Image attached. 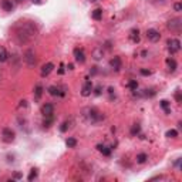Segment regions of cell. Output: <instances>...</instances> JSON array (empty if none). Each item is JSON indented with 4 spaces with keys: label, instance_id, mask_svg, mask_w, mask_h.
I'll return each mask as SVG.
<instances>
[{
    "label": "cell",
    "instance_id": "5",
    "mask_svg": "<svg viewBox=\"0 0 182 182\" xmlns=\"http://www.w3.org/2000/svg\"><path fill=\"white\" fill-rule=\"evenodd\" d=\"M23 58H24L26 64H27L28 67H34V66H36V54H34V51H33L32 49L26 50V53H24V56H23Z\"/></svg>",
    "mask_w": 182,
    "mask_h": 182
},
{
    "label": "cell",
    "instance_id": "2",
    "mask_svg": "<svg viewBox=\"0 0 182 182\" xmlns=\"http://www.w3.org/2000/svg\"><path fill=\"white\" fill-rule=\"evenodd\" d=\"M87 112H88L87 118H88V121H90L91 124L100 123V121H102V119H104V115H102L101 112L98 111V110H95V108H88Z\"/></svg>",
    "mask_w": 182,
    "mask_h": 182
},
{
    "label": "cell",
    "instance_id": "22",
    "mask_svg": "<svg viewBox=\"0 0 182 182\" xmlns=\"http://www.w3.org/2000/svg\"><path fill=\"white\" fill-rule=\"evenodd\" d=\"M159 105H161V108L165 111V114H171V108H169V101H167V100H162V101H159Z\"/></svg>",
    "mask_w": 182,
    "mask_h": 182
},
{
    "label": "cell",
    "instance_id": "39",
    "mask_svg": "<svg viewBox=\"0 0 182 182\" xmlns=\"http://www.w3.org/2000/svg\"><path fill=\"white\" fill-rule=\"evenodd\" d=\"M91 74L94 76V74H97V67H93V70H91Z\"/></svg>",
    "mask_w": 182,
    "mask_h": 182
},
{
    "label": "cell",
    "instance_id": "16",
    "mask_svg": "<svg viewBox=\"0 0 182 182\" xmlns=\"http://www.w3.org/2000/svg\"><path fill=\"white\" fill-rule=\"evenodd\" d=\"M130 39H131V41L132 43H140V30H138V28H132V30H131L130 32Z\"/></svg>",
    "mask_w": 182,
    "mask_h": 182
},
{
    "label": "cell",
    "instance_id": "19",
    "mask_svg": "<svg viewBox=\"0 0 182 182\" xmlns=\"http://www.w3.org/2000/svg\"><path fill=\"white\" fill-rule=\"evenodd\" d=\"M91 17L94 19V20L100 21L102 19V9H94V10L91 11Z\"/></svg>",
    "mask_w": 182,
    "mask_h": 182
},
{
    "label": "cell",
    "instance_id": "21",
    "mask_svg": "<svg viewBox=\"0 0 182 182\" xmlns=\"http://www.w3.org/2000/svg\"><path fill=\"white\" fill-rule=\"evenodd\" d=\"M148 161V155L145 152H141V154L136 155V164H145Z\"/></svg>",
    "mask_w": 182,
    "mask_h": 182
},
{
    "label": "cell",
    "instance_id": "36",
    "mask_svg": "<svg viewBox=\"0 0 182 182\" xmlns=\"http://www.w3.org/2000/svg\"><path fill=\"white\" fill-rule=\"evenodd\" d=\"M114 91H115V90H114V87H110L108 88V93H110V97H111V100L115 97V93H114Z\"/></svg>",
    "mask_w": 182,
    "mask_h": 182
},
{
    "label": "cell",
    "instance_id": "34",
    "mask_svg": "<svg viewBox=\"0 0 182 182\" xmlns=\"http://www.w3.org/2000/svg\"><path fill=\"white\" fill-rule=\"evenodd\" d=\"M174 10L175 11H181L182 10V3L181 2H176V3L174 4Z\"/></svg>",
    "mask_w": 182,
    "mask_h": 182
},
{
    "label": "cell",
    "instance_id": "37",
    "mask_svg": "<svg viewBox=\"0 0 182 182\" xmlns=\"http://www.w3.org/2000/svg\"><path fill=\"white\" fill-rule=\"evenodd\" d=\"M21 176H23V175H21L20 172H16V174H14V175H13V178H14V179H20Z\"/></svg>",
    "mask_w": 182,
    "mask_h": 182
},
{
    "label": "cell",
    "instance_id": "33",
    "mask_svg": "<svg viewBox=\"0 0 182 182\" xmlns=\"http://www.w3.org/2000/svg\"><path fill=\"white\" fill-rule=\"evenodd\" d=\"M102 85H98V87H95V88H93V91H94V94L95 95H101V93H102Z\"/></svg>",
    "mask_w": 182,
    "mask_h": 182
},
{
    "label": "cell",
    "instance_id": "25",
    "mask_svg": "<svg viewBox=\"0 0 182 182\" xmlns=\"http://www.w3.org/2000/svg\"><path fill=\"white\" fill-rule=\"evenodd\" d=\"M140 132H141V125H140V124H134V125L131 127L130 134H131V135H132V136H136V135H138V134H140Z\"/></svg>",
    "mask_w": 182,
    "mask_h": 182
},
{
    "label": "cell",
    "instance_id": "6",
    "mask_svg": "<svg viewBox=\"0 0 182 182\" xmlns=\"http://www.w3.org/2000/svg\"><path fill=\"white\" fill-rule=\"evenodd\" d=\"M168 50L172 56L176 54V53L181 50V41L178 39H169L168 40Z\"/></svg>",
    "mask_w": 182,
    "mask_h": 182
},
{
    "label": "cell",
    "instance_id": "29",
    "mask_svg": "<svg viewBox=\"0 0 182 182\" xmlns=\"http://www.w3.org/2000/svg\"><path fill=\"white\" fill-rule=\"evenodd\" d=\"M37 176H39V169H37V168H33L32 171H30V174H28L27 179H28L30 182H32V181H34V179L37 178Z\"/></svg>",
    "mask_w": 182,
    "mask_h": 182
},
{
    "label": "cell",
    "instance_id": "14",
    "mask_svg": "<svg viewBox=\"0 0 182 182\" xmlns=\"http://www.w3.org/2000/svg\"><path fill=\"white\" fill-rule=\"evenodd\" d=\"M167 66H168V70L171 73H175L176 68H178V63H176L175 58H172V57H168L167 58Z\"/></svg>",
    "mask_w": 182,
    "mask_h": 182
},
{
    "label": "cell",
    "instance_id": "24",
    "mask_svg": "<svg viewBox=\"0 0 182 182\" xmlns=\"http://www.w3.org/2000/svg\"><path fill=\"white\" fill-rule=\"evenodd\" d=\"M54 123V115L53 117H44V121H43V127L44 128H50Z\"/></svg>",
    "mask_w": 182,
    "mask_h": 182
},
{
    "label": "cell",
    "instance_id": "20",
    "mask_svg": "<svg viewBox=\"0 0 182 182\" xmlns=\"http://www.w3.org/2000/svg\"><path fill=\"white\" fill-rule=\"evenodd\" d=\"M102 57H104V50H102V47H98V49H95L94 51H93V58L94 60H101Z\"/></svg>",
    "mask_w": 182,
    "mask_h": 182
},
{
    "label": "cell",
    "instance_id": "12",
    "mask_svg": "<svg viewBox=\"0 0 182 182\" xmlns=\"http://www.w3.org/2000/svg\"><path fill=\"white\" fill-rule=\"evenodd\" d=\"M53 70H54V64H53V63H46L44 66L41 67L40 74H41V77H47V76H49Z\"/></svg>",
    "mask_w": 182,
    "mask_h": 182
},
{
    "label": "cell",
    "instance_id": "10",
    "mask_svg": "<svg viewBox=\"0 0 182 182\" xmlns=\"http://www.w3.org/2000/svg\"><path fill=\"white\" fill-rule=\"evenodd\" d=\"M41 114L43 117H53L54 115V105L51 102H46L41 105Z\"/></svg>",
    "mask_w": 182,
    "mask_h": 182
},
{
    "label": "cell",
    "instance_id": "1",
    "mask_svg": "<svg viewBox=\"0 0 182 182\" xmlns=\"http://www.w3.org/2000/svg\"><path fill=\"white\" fill-rule=\"evenodd\" d=\"M37 36V27L33 21H19L14 26V37L19 44H26Z\"/></svg>",
    "mask_w": 182,
    "mask_h": 182
},
{
    "label": "cell",
    "instance_id": "27",
    "mask_svg": "<svg viewBox=\"0 0 182 182\" xmlns=\"http://www.w3.org/2000/svg\"><path fill=\"white\" fill-rule=\"evenodd\" d=\"M66 145L68 148H76V147H77V140H76V138H73V136H68V138L66 140Z\"/></svg>",
    "mask_w": 182,
    "mask_h": 182
},
{
    "label": "cell",
    "instance_id": "32",
    "mask_svg": "<svg viewBox=\"0 0 182 182\" xmlns=\"http://www.w3.org/2000/svg\"><path fill=\"white\" fill-rule=\"evenodd\" d=\"M175 100H176V102H178V104H181V102H182V95H181V91H179V90L175 91Z\"/></svg>",
    "mask_w": 182,
    "mask_h": 182
},
{
    "label": "cell",
    "instance_id": "4",
    "mask_svg": "<svg viewBox=\"0 0 182 182\" xmlns=\"http://www.w3.org/2000/svg\"><path fill=\"white\" fill-rule=\"evenodd\" d=\"M2 140H3V142H6V144H11L14 140H16V134H14V131L11 130V128L4 127L3 130H2Z\"/></svg>",
    "mask_w": 182,
    "mask_h": 182
},
{
    "label": "cell",
    "instance_id": "26",
    "mask_svg": "<svg viewBox=\"0 0 182 182\" xmlns=\"http://www.w3.org/2000/svg\"><path fill=\"white\" fill-rule=\"evenodd\" d=\"M7 58H9L7 50L4 49V47H0V63H4V61H7Z\"/></svg>",
    "mask_w": 182,
    "mask_h": 182
},
{
    "label": "cell",
    "instance_id": "17",
    "mask_svg": "<svg viewBox=\"0 0 182 182\" xmlns=\"http://www.w3.org/2000/svg\"><path fill=\"white\" fill-rule=\"evenodd\" d=\"M43 91H44V88H43L41 84H37V85H36V88H34V101H39L40 98H41Z\"/></svg>",
    "mask_w": 182,
    "mask_h": 182
},
{
    "label": "cell",
    "instance_id": "15",
    "mask_svg": "<svg viewBox=\"0 0 182 182\" xmlns=\"http://www.w3.org/2000/svg\"><path fill=\"white\" fill-rule=\"evenodd\" d=\"M49 94L53 95V97H58V95H64V91L60 90V87H57V85H50L49 87Z\"/></svg>",
    "mask_w": 182,
    "mask_h": 182
},
{
    "label": "cell",
    "instance_id": "23",
    "mask_svg": "<svg viewBox=\"0 0 182 182\" xmlns=\"http://www.w3.org/2000/svg\"><path fill=\"white\" fill-rule=\"evenodd\" d=\"M141 94H142V97H145V98H152L155 94H157V91L152 90V88H150V90H144V91H141Z\"/></svg>",
    "mask_w": 182,
    "mask_h": 182
},
{
    "label": "cell",
    "instance_id": "40",
    "mask_svg": "<svg viewBox=\"0 0 182 182\" xmlns=\"http://www.w3.org/2000/svg\"><path fill=\"white\" fill-rule=\"evenodd\" d=\"M34 4H41V0H32Z\"/></svg>",
    "mask_w": 182,
    "mask_h": 182
},
{
    "label": "cell",
    "instance_id": "41",
    "mask_svg": "<svg viewBox=\"0 0 182 182\" xmlns=\"http://www.w3.org/2000/svg\"><path fill=\"white\" fill-rule=\"evenodd\" d=\"M88 2H91V3H95V2H101V0H88Z\"/></svg>",
    "mask_w": 182,
    "mask_h": 182
},
{
    "label": "cell",
    "instance_id": "35",
    "mask_svg": "<svg viewBox=\"0 0 182 182\" xmlns=\"http://www.w3.org/2000/svg\"><path fill=\"white\" fill-rule=\"evenodd\" d=\"M140 73L142 74V76H151V74H152V71H151V70H145V68H141Z\"/></svg>",
    "mask_w": 182,
    "mask_h": 182
},
{
    "label": "cell",
    "instance_id": "3",
    "mask_svg": "<svg viewBox=\"0 0 182 182\" xmlns=\"http://www.w3.org/2000/svg\"><path fill=\"white\" fill-rule=\"evenodd\" d=\"M167 27H168V30H171L172 33H179L182 28V20L179 17L171 19V20H168V23H167Z\"/></svg>",
    "mask_w": 182,
    "mask_h": 182
},
{
    "label": "cell",
    "instance_id": "13",
    "mask_svg": "<svg viewBox=\"0 0 182 182\" xmlns=\"http://www.w3.org/2000/svg\"><path fill=\"white\" fill-rule=\"evenodd\" d=\"M97 150L100 151L104 157H111V152H112V148L111 147H107V145H104V144H98Z\"/></svg>",
    "mask_w": 182,
    "mask_h": 182
},
{
    "label": "cell",
    "instance_id": "42",
    "mask_svg": "<svg viewBox=\"0 0 182 182\" xmlns=\"http://www.w3.org/2000/svg\"><path fill=\"white\" fill-rule=\"evenodd\" d=\"M155 2H161V3H165V0H155Z\"/></svg>",
    "mask_w": 182,
    "mask_h": 182
},
{
    "label": "cell",
    "instance_id": "28",
    "mask_svg": "<svg viewBox=\"0 0 182 182\" xmlns=\"http://www.w3.org/2000/svg\"><path fill=\"white\" fill-rule=\"evenodd\" d=\"M127 88H130L131 91H136L138 90V81L136 80H130L127 83Z\"/></svg>",
    "mask_w": 182,
    "mask_h": 182
},
{
    "label": "cell",
    "instance_id": "38",
    "mask_svg": "<svg viewBox=\"0 0 182 182\" xmlns=\"http://www.w3.org/2000/svg\"><path fill=\"white\" fill-rule=\"evenodd\" d=\"M20 107H27V101H26V100H23V101H20Z\"/></svg>",
    "mask_w": 182,
    "mask_h": 182
},
{
    "label": "cell",
    "instance_id": "9",
    "mask_svg": "<svg viewBox=\"0 0 182 182\" xmlns=\"http://www.w3.org/2000/svg\"><path fill=\"white\" fill-rule=\"evenodd\" d=\"M73 54H74V58H76V61H77V63H80V64H84L85 63V53H84V50H83V49L76 47V49H74V51H73Z\"/></svg>",
    "mask_w": 182,
    "mask_h": 182
},
{
    "label": "cell",
    "instance_id": "30",
    "mask_svg": "<svg viewBox=\"0 0 182 182\" xmlns=\"http://www.w3.org/2000/svg\"><path fill=\"white\" fill-rule=\"evenodd\" d=\"M70 124H71V121H68V119H67V121H64V123L60 125V131H61V132H67V131H68V128H70Z\"/></svg>",
    "mask_w": 182,
    "mask_h": 182
},
{
    "label": "cell",
    "instance_id": "31",
    "mask_svg": "<svg viewBox=\"0 0 182 182\" xmlns=\"http://www.w3.org/2000/svg\"><path fill=\"white\" fill-rule=\"evenodd\" d=\"M165 135L168 136V138H176V136H178V131L176 130H169V131H167Z\"/></svg>",
    "mask_w": 182,
    "mask_h": 182
},
{
    "label": "cell",
    "instance_id": "18",
    "mask_svg": "<svg viewBox=\"0 0 182 182\" xmlns=\"http://www.w3.org/2000/svg\"><path fill=\"white\" fill-rule=\"evenodd\" d=\"M2 9H3L4 11H11L14 9L13 3H11V0H3L2 2Z\"/></svg>",
    "mask_w": 182,
    "mask_h": 182
},
{
    "label": "cell",
    "instance_id": "43",
    "mask_svg": "<svg viewBox=\"0 0 182 182\" xmlns=\"http://www.w3.org/2000/svg\"><path fill=\"white\" fill-rule=\"evenodd\" d=\"M17 2H23V0H17Z\"/></svg>",
    "mask_w": 182,
    "mask_h": 182
},
{
    "label": "cell",
    "instance_id": "8",
    "mask_svg": "<svg viewBox=\"0 0 182 182\" xmlns=\"http://www.w3.org/2000/svg\"><path fill=\"white\" fill-rule=\"evenodd\" d=\"M147 39L152 43H157L161 40V33L155 30V28H148L147 30Z\"/></svg>",
    "mask_w": 182,
    "mask_h": 182
},
{
    "label": "cell",
    "instance_id": "11",
    "mask_svg": "<svg viewBox=\"0 0 182 182\" xmlns=\"http://www.w3.org/2000/svg\"><path fill=\"white\" fill-rule=\"evenodd\" d=\"M121 66H123V60H121L119 56H114L110 60V67H111L114 71H117V73L121 70Z\"/></svg>",
    "mask_w": 182,
    "mask_h": 182
},
{
    "label": "cell",
    "instance_id": "7",
    "mask_svg": "<svg viewBox=\"0 0 182 182\" xmlns=\"http://www.w3.org/2000/svg\"><path fill=\"white\" fill-rule=\"evenodd\" d=\"M93 88H94V85H93V81L91 80H85V83L83 84V87H81V95L83 97H88V95H91V93H93Z\"/></svg>",
    "mask_w": 182,
    "mask_h": 182
}]
</instances>
